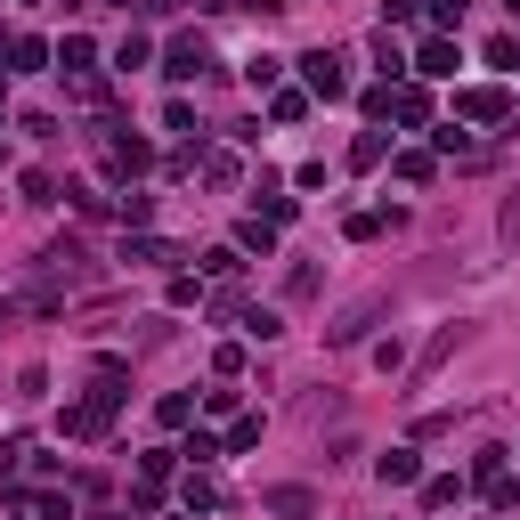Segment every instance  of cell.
Returning <instances> with one entry per match:
<instances>
[{
	"label": "cell",
	"mask_w": 520,
	"mask_h": 520,
	"mask_svg": "<svg viewBox=\"0 0 520 520\" xmlns=\"http://www.w3.org/2000/svg\"><path fill=\"white\" fill-rule=\"evenodd\" d=\"M504 9H512V17H520V0H504Z\"/></svg>",
	"instance_id": "e575fe53"
},
{
	"label": "cell",
	"mask_w": 520,
	"mask_h": 520,
	"mask_svg": "<svg viewBox=\"0 0 520 520\" xmlns=\"http://www.w3.org/2000/svg\"><path fill=\"white\" fill-rule=\"evenodd\" d=\"M342 65H350L342 49H309V57H301V82H309V98H342V90H350V74H342Z\"/></svg>",
	"instance_id": "7a4b0ae2"
},
{
	"label": "cell",
	"mask_w": 520,
	"mask_h": 520,
	"mask_svg": "<svg viewBox=\"0 0 520 520\" xmlns=\"http://www.w3.org/2000/svg\"><path fill=\"white\" fill-rule=\"evenodd\" d=\"M423 9H415V0H382V33H407Z\"/></svg>",
	"instance_id": "cb8c5ba5"
},
{
	"label": "cell",
	"mask_w": 520,
	"mask_h": 520,
	"mask_svg": "<svg viewBox=\"0 0 520 520\" xmlns=\"http://www.w3.org/2000/svg\"><path fill=\"white\" fill-rule=\"evenodd\" d=\"M204 179L212 187H236V155H204Z\"/></svg>",
	"instance_id": "d6a6232c"
},
{
	"label": "cell",
	"mask_w": 520,
	"mask_h": 520,
	"mask_svg": "<svg viewBox=\"0 0 520 520\" xmlns=\"http://www.w3.org/2000/svg\"><path fill=\"white\" fill-rule=\"evenodd\" d=\"M155 49H147V33H122V49H114V74H139Z\"/></svg>",
	"instance_id": "e0dca14e"
},
{
	"label": "cell",
	"mask_w": 520,
	"mask_h": 520,
	"mask_svg": "<svg viewBox=\"0 0 520 520\" xmlns=\"http://www.w3.org/2000/svg\"><path fill=\"white\" fill-rule=\"evenodd\" d=\"M390 163H399V179H407V187H423V179H431V171H439V163H431V155H390Z\"/></svg>",
	"instance_id": "4316f807"
},
{
	"label": "cell",
	"mask_w": 520,
	"mask_h": 520,
	"mask_svg": "<svg viewBox=\"0 0 520 520\" xmlns=\"http://www.w3.org/2000/svg\"><path fill=\"white\" fill-rule=\"evenodd\" d=\"M179 504H187V512H212V504H220L212 472H195V464H187V480H179Z\"/></svg>",
	"instance_id": "7c38bea8"
},
{
	"label": "cell",
	"mask_w": 520,
	"mask_h": 520,
	"mask_svg": "<svg viewBox=\"0 0 520 520\" xmlns=\"http://www.w3.org/2000/svg\"><path fill=\"white\" fill-rule=\"evenodd\" d=\"M244 334H252V342H277L285 317H277V309H244Z\"/></svg>",
	"instance_id": "44dd1931"
},
{
	"label": "cell",
	"mask_w": 520,
	"mask_h": 520,
	"mask_svg": "<svg viewBox=\"0 0 520 520\" xmlns=\"http://www.w3.org/2000/svg\"><path fill=\"white\" fill-rule=\"evenodd\" d=\"M163 488H171V455H139V496H130V512H163Z\"/></svg>",
	"instance_id": "5b68a950"
},
{
	"label": "cell",
	"mask_w": 520,
	"mask_h": 520,
	"mask_svg": "<svg viewBox=\"0 0 520 520\" xmlns=\"http://www.w3.org/2000/svg\"><path fill=\"white\" fill-rule=\"evenodd\" d=\"M382 155H390V139H382V130H366V139H358V147H350V171H374V163H382Z\"/></svg>",
	"instance_id": "d6986e66"
},
{
	"label": "cell",
	"mask_w": 520,
	"mask_h": 520,
	"mask_svg": "<svg viewBox=\"0 0 520 520\" xmlns=\"http://www.w3.org/2000/svg\"><path fill=\"white\" fill-rule=\"evenodd\" d=\"M204 269H212V277H236V269H244V252H236V244H220V252H204Z\"/></svg>",
	"instance_id": "f546056e"
},
{
	"label": "cell",
	"mask_w": 520,
	"mask_h": 520,
	"mask_svg": "<svg viewBox=\"0 0 520 520\" xmlns=\"http://www.w3.org/2000/svg\"><path fill=\"white\" fill-rule=\"evenodd\" d=\"M49 57H57V49H49L41 33H17V41H9V74H49Z\"/></svg>",
	"instance_id": "52a82bcc"
},
{
	"label": "cell",
	"mask_w": 520,
	"mask_h": 520,
	"mask_svg": "<svg viewBox=\"0 0 520 520\" xmlns=\"http://www.w3.org/2000/svg\"><path fill=\"white\" fill-rule=\"evenodd\" d=\"M301 114H309V90H277L269 98V122H301Z\"/></svg>",
	"instance_id": "7402d4cb"
},
{
	"label": "cell",
	"mask_w": 520,
	"mask_h": 520,
	"mask_svg": "<svg viewBox=\"0 0 520 520\" xmlns=\"http://www.w3.org/2000/svg\"><path fill=\"white\" fill-rule=\"evenodd\" d=\"M309 293H317V269H309V260H301V269L285 277V301H309Z\"/></svg>",
	"instance_id": "1f68e13d"
},
{
	"label": "cell",
	"mask_w": 520,
	"mask_h": 520,
	"mask_svg": "<svg viewBox=\"0 0 520 520\" xmlns=\"http://www.w3.org/2000/svg\"><path fill=\"white\" fill-rule=\"evenodd\" d=\"M65 98H74V106H90V114H98V106H106V82H98V74H74V82H65Z\"/></svg>",
	"instance_id": "ac0fdd59"
},
{
	"label": "cell",
	"mask_w": 520,
	"mask_h": 520,
	"mask_svg": "<svg viewBox=\"0 0 520 520\" xmlns=\"http://www.w3.org/2000/svg\"><path fill=\"white\" fill-rule=\"evenodd\" d=\"M390 114H399V122H431V98L415 82H399V90H390Z\"/></svg>",
	"instance_id": "5bb4252c"
},
{
	"label": "cell",
	"mask_w": 520,
	"mask_h": 520,
	"mask_svg": "<svg viewBox=\"0 0 520 520\" xmlns=\"http://www.w3.org/2000/svg\"><path fill=\"white\" fill-rule=\"evenodd\" d=\"M90 65H98V41H90V33H65V41H57V74H65V82L90 74Z\"/></svg>",
	"instance_id": "ba28073f"
},
{
	"label": "cell",
	"mask_w": 520,
	"mask_h": 520,
	"mask_svg": "<svg viewBox=\"0 0 520 520\" xmlns=\"http://www.w3.org/2000/svg\"><path fill=\"white\" fill-rule=\"evenodd\" d=\"M155 423H163V431H187V423H195V399H187V390H171V399L155 407Z\"/></svg>",
	"instance_id": "2e32d148"
},
{
	"label": "cell",
	"mask_w": 520,
	"mask_h": 520,
	"mask_svg": "<svg viewBox=\"0 0 520 520\" xmlns=\"http://www.w3.org/2000/svg\"><path fill=\"white\" fill-rule=\"evenodd\" d=\"M33 512H41V520H74V496H57V488H49V496H33Z\"/></svg>",
	"instance_id": "4dcf8cb0"
},
{
	"label": "cell",
	"mask_w": 520,
	"mask_h": 520,
	"mask_svg": "<svg viewBox=\"0 0 520 520\" xmlns=\"http://www.w3.org/2000/svg\"><path fill=\"white\" fill-rule=\"evenodd\" d=\"M277 65H285V57H269V49H252V57H244V82H252V90H269V82H277Z\"/></svg>",
	"instance_id": "ffe728a7"
},
{
	"label": "cell",
	"mask_w": 520,
	"mask_h": 520,
	"mask_svg": "<svg viewBox=\"0 0 520 520\" xmlns=\"http://www.w3.org/2000/svg\"><path fill=\"white\" fill-rule=\"evenodd\" d=\"M455 65H464V57H455V41H447V33H431V41L415 49V74H423V82H447Z\"/></svg>",
	"instance_id": "8992f818"
},
{
	"label": "cell",
	"mask_w": 520,
	"mask_h": 520,
	"mask_svg": "<svg viewBox=\"0 0 520 520\" xmlns=\"http://www.w3.org/2000/svg\"><path fill=\"white\" fill-rule=\"evenodd\" d=\"M252 447H260V415H236L228 423V455H252Z\"/></svg>",
	"instance_id": "603a6c76"
},
{
	"label": "cell",
	"mask_w": 520,
	"mask_h": 520,
	"mask_svg": "<svg viewBox=\"0 0 520 520\" xmlns=\"http://www.w3.org/2000/svg\"><path fill=\"white\" fill-rule=\"evenodd\" d=\"M106 9H130V0H106Z\"/></svg>",
	"instance_id": "836d02e7"
},
{
	"label": "cell",
	"mask_w": 520,
	"mask_h": 520,
	"mask_svg": "<svg viewBox=\"0 0 520 520\" xmlns=\"http://www.w3.org/2000/svg\"><path fill=\"white\" fill-rule=\"evenodd\" d=\"M98 139H106V179L130 187V179H147V171H155V147H147V139H114V122L98 130Z\"/></svg>",
	"instance_id": "6da1fadb"
},
{
	"label": "cell",
	"mask_w": 520,
	"mask_h": 520,
	"mask_svg": "<svg viewBox=\"0 0 520 520\" xmlns=\"http://www.w3.org/2000/svg\"><path fill=\"white\" fill-rule=\"evenodd\" d=\"M488 65H504V74H520V41H512V33H496V41H488Z\"/></svg>",
	"instance_id": "484cf974"
},
{
	"label": "cell",
	"mask_w": 520,
	"mask_h": 520,
	"mask_svg": "<svg viewBox=\"0 0 520 520\" xmlns=\"http://www.w3.org/2000/svg\"><path fill=\"white\" fill-rule=\"evenodd\" d=\"M155 220V195H122V228H147Z\"/></svg>",
	"instance_id": "83f0119b"
},
{
	"label": "cell",
	"mask_w": 520,
	"mask_h": 520,
	"mask_svg": "<svg viewBox=\"0 0 520 520\" xmlns=\"http://www.w3.org/2000/svg\"><path fill=\"white\" fill-rule=\"evenodd\" d=\"M212 374H220V382H236V374H244V350H236V342H220V350H212Z\"/></svg>",
	"instance_id": "f1b7e54d"
},
{
	"label": "cell",
	"mask_w": 520,
	"mask_h": 520,
	"mask_svg": "<svg viewBox=\"0 0 520 520\" xmlns=\"http://www.w3.org/2000/svg\"><path fill=\"white\" fill-rule=\"evenodd\" d=\"M455 114L464 122H512V98L496 82H472V90H455Z\"/></svg>",
	"instance_id": "277c9868"
},
{
	"label": "cell",
	"mask_w": 520,
	"mask_h": 520,
	"mask_svg": "<svg viewBox=\"0 0 520 520\" xmlns=\"http://www.w3.org/2000/svg\"><path fill=\"white\" fill-rule=\"evenodd\" d=\"M163 74H171V82H195V74H212V41H204V33H179V41L163 49Z\"/></svg>",
	"instance_id": "3957f363"
},
{
	"label": "cell",
	"mask_w": 520,
	"mask_h": 520,
	"mask_svg": "<svg viewBox=\"0 0 520 520\" xmlns=\"http://www.w3.org/2000/svg\"><path fill=\"white\" fill-rule=\"evenodd\" d=\"M122 260H130V269H171L179 252H171L163 236H122Z\"/></svg>",
	"instance_id": "30bf717a"
},
{
	"label": "cell",
	"mask_w": 520,
	"mask_h": 520,
	"mask_svg": "<svg viewBox=\"0 0 520 520\" xmlns=\"http://www.w3.org/2000/svg\"><path fill=\"white\" fill-rule=\"evenodd\" d=\"M374 472H382V488H415V480H423V455H415V447H390Z\"/></svg>",
	"instance_id": "9c48e42d"
},
{
	"label": "cell",
	"mask_w": 520,
	"mask_h": 520,
	"mask_svg": "<svg viewBox=\"0 0 520 520\" xmlns=\"http://www.w3.org/2000/svg\"><path fill=\"white\" fill-rule=\"evenodd\" d=\"M17 187H25V204H57V179H49V171H25Z\"/></svg>",
	"instance_id": "d4e9b609"
},
{
	"label": "cell",
	"mask_w": 520,
	"mask_h": 520,
	"mask_svg": "<svg viewBox=\"0 0 520 520\" xmlns=\"http://www.w3.org/2000/svg\"><path fill=\"white\" fill-rule=\"evenodd\" d=\"M236 252H260V260H269V252H277V220H260V212H252V220L236 228Z\"/></svg>",
	"instance_id": "8fae6325"
},
{
	"label": "cell",
	"mask_w": 520,
	"mask_h": 520,
	"mask_svg": "<svg viewBox=\"0 0 520 520\" xmlns=\"http://www.w3.org/2000/svg\"><path fill=\"white\" fill-rule=\"evenodd\" d=\"M260 504H269V512H285V520H309V512H317V496H309V488H269Z\"/></svg>",
	"instance_id": "4fadbf2b"
},
{
	"label": "cell",
	"mask_w": 520,
	"mask_h": 520,
	"mask_svg": "<svg viewBox=\"0 0 520 520\" xmlns=\"http://www.w3.org/2000/svg\"><path fill=\"white\" fill-rule=\"evenodd\" d=\"M423 504H431V512H447V504H464V480H455V472H439V480H423Z\"/></svg>",
	"instance_id": "9a60e30c"
}]
</instances>
